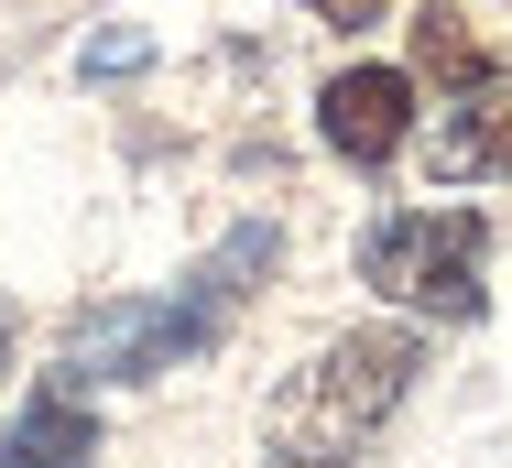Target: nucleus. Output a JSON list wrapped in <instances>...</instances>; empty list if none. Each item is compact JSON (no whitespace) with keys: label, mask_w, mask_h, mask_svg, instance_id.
Instances as JSON below:
<instances>
[{"label":"nucleus","mask_w":512,"mask_h":468,"mask_svg":"<svg viewBox=\"0 0 512 468\" xmlns=\"http://www.w3.org/2000/svg\"><path fill=\"white\" fill-rule=\"evenodd\" d=\"M262 468H349V447H295V436H273V458Z\"/></svg>","instance_id":"10"},{"label":"nucleus","mask_w":512,"mask_h":468,"mask_svg":"<svg viewBox=\"0 0 512 468\" xmlns=\"http://www.w3.org/2000/svg\"><path fill=\"white\" fill-rule=\"evenodd\" d=\"M414 371H425V338L414 327H349V338H327L306 371L284 381L273 436H295V447H360L414 392Z\"/></svg>","instance_id":"1"},{"label":"nucleus","mask_w":512,"mask_h":468,"mask_svg":"<svg viewBox=\"0 0 512 468\" xmlns=\"http://www.w3.org/2000/svg\"><path fill=\"white\" fill-rule=\"evenodd\" d=\"M436 175H447V186H512V66H480V77L447 88Z\"/></svg>","instance_id":"5"},{"label":"nucleus","mask_w":512,"mask_h":468,"mask_svg":"<svg viewBox=\"0 0 512 468\" xmlns=\"http://www.w3.org/2000/svg\"><path fill=\"white\" fill-rule=\"evenodd\" d=\"M480 262H491V218H469V207H393L360 240V273L382 283L393 305L436 316V327L480 316Z\"/></svg>","instance_id":"2"},{"label":"nucleus","mask_w":512,"mask_h":468,"mask_svg":"<svg viewBox=\"0 0 512 468\" xmlns=\"http://www.w3.org/2000/svg\"><path fill=\"white\" fill-rule=\"evenodd\" d=\"M316 131H327V153H349V164H393L414 142V77L404 66H349V77H327Z\"/></svg>","instance_id":"4"},{"label":"nucleus","mask_w":512,"mask_h":468,"mask_svg":"<svg viewBox=\"0 0 512 468\" xmlns=\"http://www.w3.org/2000/svg\"><path fill=\"white\" fill-rule=\"evenodd\" d=\"M0 349H11V305H0Z\"/></svg>","instance_id":"11"},{"label":"nucleus","mask_w":512,"mask_h":468,"mask_svg":"<svg viewBox=\"0 0 512 468\" xmlns=\"http://www.w3.org/2000/svg\"><path fill=\"white\" fill-rule=\"evenodd\" d=\"M316 22H338V33H371V22H393V0H306Z\"/></svg>","instance_id":"9"},{"label":"nucleus","mask_w":512,"mask_h":468,"mask_svg":"<svg viewBox=\"0 0 512 468\" xmlns=\"http://www.w3.org/2000/svg\"><path fill=\"white\" fill-rule=\"evenodd\" d=\"M414 77H436V88L480 77V44H469V22H458V11H425V22H414Z\"/></svg>","instance_id":"7"},{"label":"nucleus","mask_w":512,"mask_h":468,"mask_svg":"<svg viewBox=\"0 0 512 468\" xmlns=\"http://www.w3.org/2000/svg\"><path fill=\"white\" fill-rule=\"evenodd\" d=\"M88 458H99V414L77 403V381H44L0 436V468H88Z\"/></svg>","instance_id":"6"},{"label":"nucleus","mask_w":512,"mask_h":468,"mask_svg":"<svg viewBox=\"0 0 512 468\" xmlns=\"http://www.w3.org/2000/svg\"><path fill=\"white\" fill-rule=\"evenodd\" d=\"M142 66H153V33H131V22L88 44V77H142Z\"/></svg>","instance_id":"8"},{"label":"nucleus","mask_w":512,"mask_h":468,"mask_svg":"<svg viewBox=\"0 0 512 468\" xmlns=\"http://www.w3.org/2000/svg\"><path fill=\"white\" fill-rule=\"evenodd\" d=\"M197 360V338L175 327V305H142V294H109L88 316H66V371L55 381H153Z\"/></svg>","instance_id":"3"}]
</instances>
